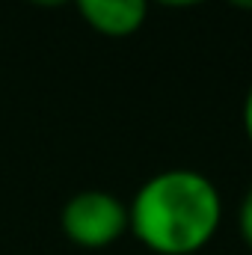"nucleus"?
I'll list each match as a JSON object with an SVG mask.
<instances>
[{
	"mask_svg": "<svg viewBox=\"0 0 252 255\" xmlns=\"http://www.w3.org/2000/svg\"><path fill=\"white\" fill-rule=\"evenodd\" d=\"M223 217L217 184L196 169H163L139 184L127 205V226L160 255H187L205 247Z\"/></svg>",
	"mask_w": 252,
	"mask_h": 255,
	"instance_id": "obj_1",
	"label": "nucleus"
},
{
	"mask_svg": "<svg viewBox=\"0 0 252 255\" xmlns=\"http://www.w3.org/2000/svg\"><path fill=\"white\" fill-rule=\"evenodd\" d=\"M241 232H244V238L250 241V247H252V187L247 190L244 205H241Z\"/></svg>",
	"mask_w": 252,
	"mask_h": 255,
	"instance_id": "obj_4",
	"label": "nucleus"
},
{
	"mask_svg": "<svg viewBox=\"0 0 252 255\" xmlns=\"http://www.w3.org/2000/svg\"><path fill=\"white\" fill-rule=\"evenodd\" d=\"M33 3H39V6H60L65 0H33Z\"/></svg>",
	"mask_w": 252,
	"mask_h": 255,
	"instance_id": "obj_7",
	"label": "nucleus"
},
{
	"mask_svg": "<svg viewBox=\"0 0 252 255\" xmlns=\"http://www.w3.org/2000/svg\"><path fill=\"white\" fill-rule=\"evenodd\" d=\"M244 128L250 133V142H252V83L247 89V98H244Z\"/></svg>",
	"mask_w": 252,
	"mask_h": 255,
	"instance_id": "obj_5",
	"label": "nucleus"
},
{
	"mask_svg": "<svg viewBox=\"0 0 252 255\" xmlns=\"http://www.w3.org/2000/svg\"><path fill=\"white\" fill-rule=\"evenodd\" d=\"M80 15L107 36L133 33L148 12V0H74Z\"/></svg>",
	"mask_w": 252,
	"mask_h": 255,
	"instance_id": "obj_3",
	"label": "nucleus"
},
{
	"mask_svg": "<svg viewBox=\"0 0 252 255\" xmlns=\"http://www.w3.org/2000/svg\"><path fill=\"white\" fill-rule=\"evenodd\" d=\"M229 3H235L238 9H252V0H229Z\"/></svg>",
	"mask_w": 252,
	"mask_h": 255,
	"instance_id": "obj_6",
	"label": "nucleus"
},
{
	"mask_svg": "<svg viewBox=\"0 0 252 255\" xmlns=\"http://www.w3.org/2000/svg\"><path fill=\"white\" fill-rule=\"evenodd\" d=\"M163 3H169V6H187V3H199V0H163Z\"/></svg>",
	"mask_w": 252,
	"mask_h": 255,
	"instance_id": "obj_8",
	"label": "nucleus"
},
{
	"mask_svg": "<svg viewBox=\"0 0 252 255\" xmlns=\"http://www.w3.org/2000/svg\"><path fill=\"white\" fill-rule=\"evenodd\" d=\"M60 223L74 244L98 250L127 229V205L107 190H80L63 205Z\"/></svg>",
	"mask_w": 252,
	"mask_h": 255,
	"instance_id": "obj_2",
	"label": "nucleus"
}]
</instances>
